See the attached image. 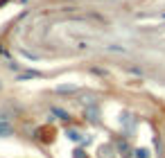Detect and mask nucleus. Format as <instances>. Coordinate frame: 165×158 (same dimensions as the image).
Here are the masks:
<instances>
[{"instance_id":"2","label":"nucleus","mask_w":165,"mask_h":158,"mask_svg":"<svg viewBox=\"0 0 165 158\" xmlns=\"http://www.w3.org/2000/svg\"><path fill=\"white\" fill-rule=\"evenodd\" d=\"M36 77H41V72H36V70H27V72H21V75H18V81H25V79H36Z\"/></svg>"},{"instance_id":"1","label":"nucleus","mask_w":165,"mask_h":158,"mask_svg":"<svg viewBox=\"0 0 165 158\" xmlns=\"http://www.w3.org/2000/svg\"><path fill=\"white\" fill-rule=\"evenodd\" d=\"M84 117L91 120V122H98V120H100V111H98V106L88 102V104H86V108H84Z\"/></svg>"},{"instance_id":"10","label":"nucleus","mask_w":165,"mask_h":158,"mask_svg":"<svg viewBox=\"0 0 165 158\" xmlns=\"http://www.w3.org/2000/svg\"><path fill=\"white\" fill-rule=\"evenodd\" d=\"M136 158H147V149H138L136 151Z\"/></svg>"},{"instance_id":"6","label":"nucleus","mask_w":165,"mask_h":158,"mask_svg":"<svg viewBox=\"0 0 165 158\" xmlns=\"http://www.w3.org/2000/svg\"><path fill=\"white\" fill-rule=\"evenodd\" d=\"M68 138H70V140H75V142H84L82 133H79V131H75V129H70V131H68Z\"/></svg>"},{"instance_id":"8","label":"nucleus","mask_w":165,"mask_h":158,"mask_svg":"<svg viewBox=\"0 0 165 158\" xmlns=\"http://www.w3.org/2000/svg\"><path fill=\"white\" fill-rule=\"evenodd\" d=\"M104 50H109V52H127V50H124V48H120V45H104Z\"/></svg>"},{"instance_id":"11","label":"nucleus","mask_w":165,"mask_h":158,"mask_svg":"<svg viewBox=\"0 0 165 158\" xmlns=\"http://www.w3.org/2000/svg\"><path fill=\"white\" fill-rule=\"evenodd\" d=\"M118 147H120V151H129V147H127V142H120Z\"/></svg>"},{"instance_id":"4","label":"nucleus","mask_w":165,"mask_h":158,"mask_svg":"<svg viewBox=\"0 0 165 158\" xmlns=\"http://www.w3.org/2000/svg\"><path fill=\"white\" fill-rule=\"evenodd\" d=\"M38 138H41L43 142H50L52 140V129L50 131H48V129H41V131H38Z\"/></svg>"},{"instance_id":"7","label":"nucleus","mask_w":165,"mask_h":158,"mask_svg":"<svg viewBox=\"0 0 165 158\" xmlns=\"http://www.w3.org/2000/svg\"><path fill=\"white\" fill-rule=\"evenodd\" d=\"M120 124L127 127V129H131V115H129V113H122V115H120Z\"/></svg>"},{"instance_id":"5","label":"nucleus","mask_w":165,"mask_h":158,"mask_svg":"<svg viewBox=\"0 0 165 158\" xmlns=\"http://www.w3.org/2000/svg\"><path fill=\"white\" fill-rule=\"evenodd\" d=\"M5 136H12V127L7 122H0V138H5Z\"/></svg>"},{"instance_id":"3","label":"nucleus","mask_w":165,"mask_h":158,"mask_svg":"<svg viewBox=\"0 0 165 158\" xmlns=\"http://www.w3.org/2000/svg\"><path fill=\"white\" fill-rule=\"evenodd\" d=\"M77 86L75 84H61V86H57V93H75Z\"/></svg>"},{"instance_id":"9","label":"nucleus","mask_w":165,"mask_h":158,"mask_svg":"<svg viewBox=\"0 0 165 158\" xmlns=\"http://www.w3.org/2000/svg\"><path fill=\"white\" fill-rule=\"evenodd\" d=\"M52 113H54V115H59L61 120H68V113H66V111H61V108H52Z\"/></svg>"}]
</instances>
